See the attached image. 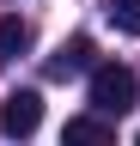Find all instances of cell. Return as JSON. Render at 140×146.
<instances>
[{
  "label": "cell",
  "instance_id": "6da1fadb",
  "mask_svg": "<svg viewBox=\"0 0 140 146\" xmlns=\"http://www.w3.org/2000/svg\"><path fill=\"white\" fill-rule=\"evenodd\" d=\"M134 98H140L134 67H116V61L92 67V104L104 110V116H122V110H134Z\"/></svg>",
  "mask_w": 140,
  "mask_h": 146
},
{
  "label": "cell",
  "instance_id": "52a82bcc",
  "mask_svg": "<svg viewBox=\"0 0 140 146\" xmlns=\"http://www.w3.org/2000/svg\"><path fill=\"white\" fill-rule=\"evenodd\" d=\"M134 146H140V134H134Z\"/></svg>",
  "mask_w": 140,
  "mask_h": 146
},
{
  "label": "cell",
  "instance_id": "8992f818",
  "mask_svg": "<svg viewBox=\"0 0 140 146\" xmlns=\"http://www.w3.org/2000/svg\"><path fill=\"white\" fill-rule=\"evenodd\" d=\"M104 12L116 18V31H128V36H140V0H104Z\"/></svg>",
  "mask_w": 140,
  "mask_h": 146
},
{
  "label": "cell",
  "instance_id": "3957f363",
  "mask_svg": "<svg viewBox=\"0 0 140 146\" xmlns=\"http://www.w3.org/2000/svg\"><path fill=\"white\" fill-rule=\"evenodd\" d=\"M85 67H92V36H67V43L49 55V79H73Z\"/></svg>",
  "mask_w": 140,
  "mask_h": 146
},
{
  "label": "cell",
  "instance_id": "7a4b0ae2",
  "mask_svg": "<svg viewBox=\"0 0 140 146\" xmlns=\"http://www.w3.org/2000/svg\"><path fill=\"white\" fill-rule=\"evenodd\" d=\"M37 122H43V98H37V91H12V98L0 104V128H6L12 140H31Z\"/></svg>",
  "mask_w": 140,
  "mask_h": 146
},
{
  "label": "cell",
  "instance_id": "5b68a950",
  "mask_svg": "<svg viewBox=\"0 0 140 146\" xmlns=\"http://www.w3.org/2000/svg\"><path fill=\"white\" fill-rule=\"evenodd\" d=\"M31 49V25L25 18H0V61H19Z\"/></svg>",
  "mask_w": 140,
  "mask_h": 146
},
{
  "label": "cell",
  "instance_id": "277c9868",
  "mask_svg": "<svg viewBox=\"0 0 140 146\" xmlns=\"http://www.w3.org/2000/svg\"><path fill=\"white\" fill-rule=\"evenodd\" d=\"M61 146H116V134H110L98 116H73V122L61 128Z\"/></svg>",
  "mask_w": 140,
  "mask_h": 146
}]
</instances>
